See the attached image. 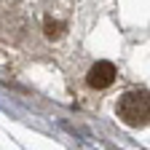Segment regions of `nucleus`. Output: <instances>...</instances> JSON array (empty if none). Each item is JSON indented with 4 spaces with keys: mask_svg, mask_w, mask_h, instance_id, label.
<instances>
[{
    "mask_svg": "<svg viewBox=\"0 0 150 150\" xmlns=\"http://www.w3.org/2000/svg\"><path fill=\"white\" fill-rule=\"evenodd\" d=\"M118 118L129 126H142L150 121V97L145 91H129L118 102Z\"/></svg>",
    "mask_w": 150,
    "mask_h": 150,
    "instance_id": "1",
    "label": "nucleus"
},
{
    "mask_svg": "<svg viewBox=\"0 0 150 150\" xmlns=\"http://www.w3.org/2000/svg\"><path fill=\"white\" fill-rule=\"evenodd\" d=\"M86 81H88L91 88H107L112 81H115V67H112V62H97L88 70Z\"/></svg>",
    "mask_w": 150,
    "mask_h": 150,
    "instance_id": "2",
    "label": "nucleus"
},
{
    "mask_svg": "<svg viewBox=\"0 0 150 150\" xmlns=\"http://www.w3.org/2000/svg\"><path fill=\"white\" fill-rule=\"evenodd\" d=\"M62 32H64V24H62V22H54V19H46V35L51 38V40L62 38Z\"/></svg>",
    "mask_w": 150,
    "mask_h": 150,
    "instance_id": "3",
    "label": "nucleus"
}]
</instances>
